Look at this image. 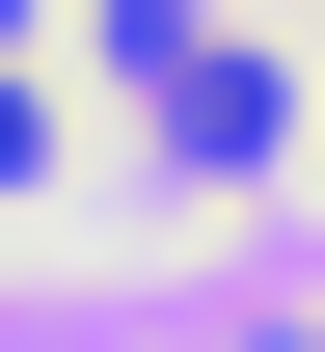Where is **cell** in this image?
Listing matches in <instances>:
<instances>
[{"instance_id": "6da1fadb", "label": "cell", "mask_w": 325, "mask_h": 352, "mask_svg": "<svg viewBox=\"0 0 325 352\" xmlns=\"http://www.w3.org/2000/svg\"><path fill=\"white\" fill-rule=\"evenodd\" d=\"M271 135H298V82H271V54H163V163H190V190H244Z\"/></svg>"}, {"instance_id": "7a4b0ae2", "label": "cell", "mask_w": 325, "mask_h": 352, "mask_svg": "<svg viewBox=\"0 0 325 352\" xmlns=\"http://www.w3.org/2000/svg\"><path fill=\"white\" fill-rule=\"evenodd\" d=\"M298 28H325V0H298Z\"/></svg>"}]
</instances>
